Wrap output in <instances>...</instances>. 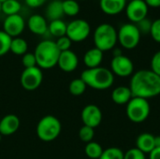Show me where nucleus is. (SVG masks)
I'll list each match as a JSON object with an SVG mask.
<instances>
[{"mask_svg": "<svg viewBox=\"0 0 160 159\" xmlns=\"http://www.w3.org/2000/svg\"><path fill=\"white\" fill-rule=\"evenodd\" d=\"M25 28V22L20 14L7 16L3 22V31L9 37H19Z\"/></svg>", "mask_w": 160, "mask_h": 159, "instance_id": "f8f14e48", "label": "nucleus"}, {"mask_svg": "<svg viewBox=\"0 0 160 159\" xmlns=\"http://www.w3.org/2000/svg\"><path fill=\"white\" fill-rule=\"evenodd\" d=\"M78 65H79V58L73 51L68 50V51L61 52L57 62V66L62 71L68 73L72 72L78 67Z\"/></svg>", "mask_w": 160, "mask_h": 159, "instance_id": "4468645a", "label": "nucleus"}, {"mask_svg": "<svg viewBox=\"0 0 160 159\" xmlns=\"http://www.w3.org/2000/svg\"><path fill=\"white\" fill-rule=\"evenodd\" d=\"M11 39L12 37H9L7 33H5L3 30L0 31V57L4 56L9 52Z\"/></svg>", "mask_w": 160, "mask_h": 159, "instance_id": "cd10ccee", "label": "nucleus"}, {"mask_svg": "<svg viewBox=\"0 0 160 159\" xmlns=\"http://www.w3.org/2000/svg\"><path fill=\"white\" fill-rule=\"evenodd\" d=\"M136 145L139 150L144 154H150L155 147V136L150 133L141 134L136 141Z\"/></svg>", "mask_w": 160, "mask_h": 159, "instance_id": "6ab92c4d", "label": "nucleus"}, {"mask_svg": "<svg viewBox=\"0 0 160 159\" xmlns=\"http://www.w3.org/2000/svg\"><path fill=\"white\" fill-rule=\"evenodd\" d=\"M67 23L60 20H54L51 21L48 24V31L55 37H61L63 36H66L67 34Z\"/></svg>", "mask_w": 160, "mask_h": 159, "instance_id": "4be33fe9", "label": "nucleus"}, {"mask_svg": "<svg viewBox=\"0 0 160 159\" xmlns=\"http://www.w3.org/2000/svg\"><path fill=\"white\" fill-rule=\"evenodd\" d=\"M81 118L83 126L96 128L100 125L102 121V112L97 105L89 104L82 109Z\"/></svg>", "mask_w": 160, "mask_h": 159, "instance_id": "ddd939ff", "label": "nucleus"}, {"mask_svg": "<svg viewBox=\"0 0 160 159\" xmlns=\"http://www.w3.org/2000/svg\"><path fill=\"white\" fill-rule=\"evenodd\" d=\"M149 159H160V147L159 148H155L149 154Z\"/></svg>", "mask_w": 160, "mask_h": 159, "instance_id": "58836bf2", "label": "nucleus"}, {"mask_svg": "<svg viewBox=\"0 0 160 159\" xmlns=\"http://www.w3.org/2000/svg\"><path fill=\"white\" fill-rule=\"evenodd\" d=\"M71 43H72V41L67 36H63L61 37H58L57 40L55 41V44H56V46L60 52H65V51L70 50Z\"/></svg>", "mask_w": 160, "mask_h": 159, "instance_id": "2f4dec72", "label": "nucleus"}, {"mask_svg": "<svg viewBox=\"0 0 160 159\" xmlns=\"http://www.w3.org/2000/svg\"><path fill=\"white\" fill-rule=\"evenodd\" d=\"M150 35L156 42L160 43V19H157L156 21L152 22Z\"/></svg>", "mask_w": 160, "mask_h": 159, "instance_id": "72a5a7b5", "label": "nucleus"}, {"mask_svg": "<svg viewBox=\"0 0 160 159\" xmlns=\"http://www.w3.org/2000/svg\"><path fill=\"white\" fill-rule=\"evenodd\" d=\"M117 39L123 48L132 50L140 43L141 32L135 23H125L117 32Z\"/></svg>", "mask_w": 160, "mask_h": 159, "instance_id": "0eeeda50", "label": "nucleus"}, {"mask_svg": "<svg viewBox=\"0 0 160 159\" xmlns=\"http://www.w3.org/2000/svg\"><path fill=\"white\" fill-rule=\"evenodd\" d=\"M20 119L15 114H7L0 120V133L2 136H10L18 131Z\"/></svg>", "mask_w": 160, "mask_h": 159, "instance_id": "2eb2a0df", "label": "nucleus"}, {"mask_svg": "<svg viewBox=\"0 0 160 159\" xmlns=\"http://www.w3.org/2000/svg\"><path fill=\"white\" fill-rule=\"evenodd\" d=\"M121 54H123V53H122V51L120 49H114L113 56H118V55H121Z\"/></svg>", "mask_w": 160, "mask_h": 159, "instance_id": "a19ab883", "label": "nucleus"}, {"mask_svg": "<svg viewBox=\"0 0 160 159\" xmlns=\"http://www.w3.org/2000/svg\"><path fill=\"white\" fill-rule=\"evenodd\" d=\"M43 81V73L41 68L34 67L24 68L20 77V83L26 91H34L38 89Z\"/></svg>", "mask_w": 160, "mask_h": 159, "instance_id": "1a4fd4ad", "label": "nucleus"}, {"mask_svg": "<svg viewBox=\"0 0 160 159\" xmlns=\"http://www.w3.org/2000/svg\"><path fill=\"white\" fill-rule=\"evenodd\" d=\"M61 52L58 50L55 41L45 39L40 41L34 52L37 66L41 69H50L57 66Z\"/></svg>", "mask_w": 160, "mask_h": 159, "instance_id": "7ed1b4c3", "label": "nucleus"}, {"mask_svg": "<svg viewBox=\"0 0 160 159\" xmlns=\"http://www.w3.org/2000/svg\"><path fill=\"white\" fill-rule=\"evenodd\" d=\"M102 60L103 52L96 47L88 50L83 55V63L88 68H95L100 67Z\"/></svg>", "mask_w": 160, "mask_h": 159, "instance_id": "a211bd4d", "label": "nucleus"}, {"mask_svg": "<svg viewBox=\"0 0 160 159\" xmlns=\"http://www.w3.org/2000/svg\"><path fill=\"white\" fill-rule=\"evenodd\" d=\"M150 104L147 99L132 97L127 105L128 118L136 124L143 123L150 114Z\"/></svg>", "mask_w": 160, "mask_h": 159, "instance_id": "423d86ee", "label": "nucleus"}, {"mask_svg": "<svg viewBox=\"0 0 160 159\" xmlns=\"http://www.w3.org/2000/svg\"><path fill=\"white\" fill-rule=\"evenodd\" d=\"M136 25H137L139 31L141 32V34L142 33H144V34L145 33H149L150 34V30H151V26H152V22L149 19L145 18V19L142 20L141 22H139L138 23H136Z\"/></svg>", "mask_w": 160, "mask_h": 159, "instance_id": "c9c22d12", "label": "nucleus"}, {"mask_svg": "<svg viewBox=\"0 0 160 159\" xmlns=\"http://www.w3.org/2000/svg\"><path fill=\"white\" fill-rule=\"evenodd\" d=\"M22 64L24 67V68H30L37 66V60L34 52H26L25 54L22 55Z\"/></svg>", "mask_w": 160, "mask_h": 159, "instance_id": "7c9ffc66", "label": "nucleus"}, {"mask_svg": "<svg viewBox=\"0 0 160 159\" xmlns=\"http://www.w3.org/2000/svg\"><path fill=\"white\" fill-rule=\"evenodd\" d=\"M129 89L133 97L151 98L160 95V77L152 70L137 71L130 80Z\"/></svg>", "mask_w": 160, "mask_h": 159, "instance_id": "f257e3e1", "label": "nucleus"}, {"mask_svg": "<svg viewBox=\"0 0 160 159\" xmlns=\"http://www.w3.org/2000/svg\"><path fill=\"white\" fill-rule=\"evenodd\" d=\"M148 7H160V0H144Z\"/></svg>", "mask_w": 160, "mask_h": 159, "instance_id": "4c0bfd02", "label": "nucleus"}, {"mask_svg": "<svg viewBox=\"0 0 160 159\" xmlns=\"http://www.w3.org/2000/svg\"><path fill=\"white\" fill-rule=\"evenodd\" d=\"M27 50H28V44L25 39H23L20 37H13L11 39L9 52H11L13 54L22 56L23 54H25L27 52Z\"/></svg>", "mask_w": 160, "mask_h": 159, "instance_id": "5701e85b", "label": "nucleus"}, {"mask_svg": "<svg viewBox=\"0 0 160 159\" xmlns=\"http://www.w3.org/2000/svg\"><path fill=\"white\" fill-rule=\"evenodd\" d=\"M64 15L62 1L53 0L52 1L46 8V16L50 21L60 20Z\"/></svg>", "mask_w": 160, "mask_h": 159, "instance_id": "412c9836", "label": "nucleus"}, {"mask_svg": "<svg viewBox=\"0 0 160 159\" xmlns=\"http://www.w3.org/2000/svg\"><path fill=\"white\" fill-rule=\"evenodd\" d=\"M117 41V31L112 24L101 23L96 28L94 32L95 47L103 52L113 49Z\"/></svg>", "mask_w": 160, "mask_h": 159, "instance_id": "39448f33", "label": "nucleus"}, {"mask_svg": "<svg viewBox=\"0 0 160 159\" xmlns=\"http://www.w3.org/2000/svg\"><path fill=\"white\" fill-rule=\"evenodd\" d=\"M5 1H6V0H0V3H1V4H2V3H4V2H5Z\"/></svg>", "mask_w": 160, "mask_h": 159, "instance_id": "79ce46f5", "label": "nucleus"}, {"mask_svg": "<svg viewBox=\"0 0 160 159\" xmlns=\"http://www.w3.org/2000/svg\"><path fill=\"white\" fill-rule=\"evenodd\" d=\"M1 140H2V135H1V133H0V142H1Z\"/></svg>", "mask_w": 160, "mask_h": 159, "instance_id": "37998d69", "label": "nucleus"}, {"mask_svg": "<svg viewBox=\"0 0 160 159\" xmlns=\"http://www.w3.org/2000/svg\"><path fill=\"white\" fill-rule=\"evenodd\" d=\"M81 1H84V0H81Z\"/></svg>", "mask_w": 160, "mask_h": 159, "instance_id": "a18cd8bd", "label": "nucleus"}, {"mask_svg": "<svg viewBox=\"0 0 160 159\" xmlns=\"http://www.w3.org/2000/svg\"><path fill=\"white\" fill-rule=\"evenodd\" d=\"M22 8V5L18 0H6L1 4V12L7 16L19 14Z\"/></svg>", "mask_w": 160, "mask_h": 159, "instance_id": "b1692460", "label": "nucleus"}, {"mask_svg": "<svg viewBox=\"0 0 160 159\" xmlns=\"http://www.w3.org/2000/svg\"><path fill=\"white\" fill-rule=\"evenodd\" d=\"M124 159H146L145 154L138 148H131L124 154Z\"/></svg>", "mask_w": 160, "mask_h": 159, "instance_id": "473e14b6", "label": "nucleus"}, {"mask_svg": "<svg viewBox=\"0 0 160 159\" xmlns=\"http://www.w3.org/2000/svg\"><path fill=\"white\" fill-rule=\"evenodd\" d=\"M148 6L144 0H130L126 6V14L132 23H138L142 20L147 18Z\"/></svg>", "mask_w": 160, "mask_h": 159, "instance_id": "9d476101", "label": "nucleus"}, {"mask_svg": "<svg viewBox=\"0 0 160 159\" xmlns=\"http://www.w3.org/2000/svg\"><path fill=\"white\" fill-rule=\"evenodd\" d=\"M84 153L86 157L90 159H99L103 153V148L99 143L96 142H90L86 143L84 147Z\"/></svg>", "mask_w": 160, "mask_h": 159, "instance_id": "393cba45", "label": "nucleus"}, {"mask_svg": "<svg viewBox=\"0 0 160 159\" xmlns=\"http://www.w3.org/2000/svg\"><path fill=\"white\" fill-rule=\"evenodd\" d=\"M155 147L156 148L160 147V136H155Z\"/></svg>", "mask_w": 160, "mask_h": 159, "instance_id": "ea45409f", "label": "nucleus"}, {"mask_svg": "<svg viewBox=\"0 0 160 159\" xmlns=\"http://www.w3.org/2000/svg\"><path fill=\"white\" fill-rule=\"evenodd\" d=\"M151 70L160 77V51L157 52L152 57Z\"/></svg>", "mask_w": 160, "mask_h": 159, "instance_id": "f704fd0d", "label": "nucleus"}, {"mask_svg": "<svg viewBox=\"0 0 160 159\" xmlns=\"http://www.w3.org/2000/svg\"><path fill=\"white\" fill-rule=\"evenodd\" d=\"M99 159H124V153L117 147H110L103 150Z\"/></svg>", "mask_w": 160, "mask_h": 159, "instance_id": "c85d7f7f", "label": "nucleus"}, {"mask_svg": "<svg viewBox=\"0 0 160 159\" xmlns=\"http://www.w3.org/2000/svg\"><path fill=\"white\" fill-rule=\"evenodd\" d=\"M64 15L76 16L80 12V5L76 0H65L62 1Z\"/></svg>", "mask_w": 160, "mask_h": 159, "instance_id": "bb28decb", "label": "nucleus"}, {"mask_svg": "<svg viewBox=\"0 0 160 159\" xmlns=\"http://www.w3.org/2000/svg\"><path fill=\"white\" fill-rule=\"evenodd\" d=\"M24 2L28 7L36 8V7H39L43 6L46 0H24Z\"/></svg>", "mask_w": 160, "mask_h": 159, "instance_id": "e433bc0d", "label": "nucleus"}, {"mask_svg": "<svg viewBox=\"0 0 160 159\" xmlns=\"http://www.w3.org/2000/svg\"><path fill=\"white\" fill-rule=\"evenodd\" d=\"M90 32L91 26L88 22L82 19H77L68 23L66 36L72 42H81L89 37Z\"/></svg>", "mask_w": 160, "mask_h": 159, "instance_id": "6e6552de", "label": "nucleus"}, {"mask_svg": "<svg viewBox=\"0 0 160 159\" xmlns=\"http://www.w3.org/2000/svg\"><path fill=\"white\" fill-rule=\"evenodd\" d=\"M62 131L60 120L53 115H46L42 117L36 128L38 138L45 142H50L56 140Z\"/></svg>", "mask_w": 160, "mask_h": 159, "instance_id": "20e7f679", "label": "nucleus"}, {"mask_svg": "<svg viewBox=\"0 0 160 159\" xmlns=\"http://www.w3.org/2000/svg\"><path fill=\"white\" fill-rule=\"evenodd\" d=\"M86 87H87V85L85 84V82L81 78H78V79H74L70 82L68 90L71 95L78 97V96H82L85 92Z\"/></svg>", "mask_w": 160, "mask_h": 159, "instance_id": "a878e982", "label": "nucleus"}, {"mask_svg": "<svg viewBox=\"0 0 160 159\" xmlns=\"http://www.w3.org/2000/svg\"><path fill=\"white\" fill-rule=\"evenodd\" d=\"M99 6L101 10L110 16L121 13L127 6V0H100Z\"/></svg>", "mask_w": 160, "mask_h": 159, "instance_id": "dca6fc26", "label": "nucleus"}, {"mask_svg": "<svg viewBox=\"0 0 160 159\" xmlns=\"http://www.w3.org/2000/svg\"><path fill=\"white\" fill-rule=\"evenodd\" d=\"M111 68L113 75L121 78H126L133 73L134 65L130 58L124 54H121L118 56H113L111 62Z\"/></svg>", "mask_w": 160, "mask_h": 159, "instance_id": "9b49d317", "label": "nucleus"}, {"mask_svg": "<svg viewBox=\"0 0 160 159\" xmlns=\"http://www.w3.org/2000/svg\"><path fill=\"white\" fill-rule=\"evenodd\" d=\"M27 27L35 35H44L48 31L47 21L39 14H34L29 17L27 21Z\"/></svg>", "mask_w": 160, "mask_h": 159, "instance_id": "f3484780", "label": "nucleus"}, {"mask_svg": "<svg viewBox=\"0 0 160 159\" xmlns=\"http://www.w3.org/2000/svg\"><path fill=\"white\" fill-rule=\"evenodd\" d=\"M132 94L129 87L127 86H118L112 93V99L115 104L124 105L128 104L132 98Z\"/></svg>", "mask_w": 160, "mask_h": 159, "instance_id": "aec40b11", "label": "nucleus"}, {"mask_svg": "<svg viewBox=\"0 0 160 159\" xmlns=\"http://www.w3.org/2000/svg\"><path fill=\"white\" fill-rule=\"evenodd\" d=\"M0 12H1V3H0Z\"/></svg>", "mask_w": 160, "mask_h": 159, "instance_id": "c03bdc74", "label": "nucleus"}, {"mask_svg": "<svg viewBox=\"0 0 160 159\" xmlns=\"http://www.w3.org/2000/svg\"><path fill=\"white\" fill-rule=\"evenodd\" d=\"M81 79L85 84L96 90L109 89L114 82V75L112 70L98 67L95 68H87L81 74Z\"/></svg>", "mask_w": 160, "mask_h": 159, "instance_id": "f03ea898", "label": "nucleus"}, {"mask_svg": "<svg viewBox=\"0 0 160 159\" xmlns=\"http://www.w3.org/2000/svg\"><path fill=\"white\" fill-rule=\"evenodd\" d=\"M94 136H95V130L90 127L82 126L79 130V138L83 142L88 143L90 142H93Z\"/></svg>", "mask_w": 160, "mask_h": 159, "instance_id": "c756f323", "label": "nucleus"}]
</instances>
